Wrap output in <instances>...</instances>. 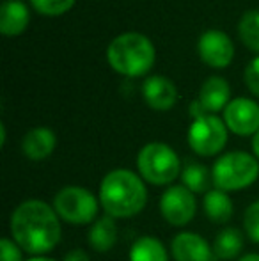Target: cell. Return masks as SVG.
I'll use <instances>...</instances> for the list:
<instances>
[{"mask_svg": "<svg viewBox=\"0 0 259 261\" xmlns=\"http://www.w3.org/2000/svg\"><path fill=\"white\" fill-rule=\"evenodd\" d=\"M31 6L45 16H63L71 7L75 6L76 0H28Z\"/></svg>", "mask_w": 259, "mask_h": 261, "instance_id": "22", "label": "cell"}, {"mask_svg": "<svg viewBox=\"0 0 259 261\" xmlns=\"http://www.w3.org/2000/svg\"><path fill=\"white\" fill-rule=\"evenodd\" d=\"M98 203L96 196L91 190L78 185L63 187L53 197V210L63 220L69 224H82L94 222L98 217Z\"/></svg>", "mask_w": 259, "mask_h": 261, "instance_id": "6", "label": "cell"}, {"mask_svg": "<svg viewBox=\"0 0 259 261\" xmlns=\"http://www.w3.org/2000/svg\"><path fill=\"white\" fill-rule=\"evenodd\" d=\"M227 142V126L215 114L194 119L188 128V146L199 156H213Z\"/></svg>", "mask_w": 259, "mask_h": 261, "instance_id": "7", "label": "cell"}, {"mask_svg": "<svg viewBox=\"0 0 259 261\" xmlns=\"http://www.w3.org/2000/svg\"><path fill=\"white\" fill-rule=\"evenodd\" d=\"M130 261H169V254L158 238L142 237L131 245Z\"/></svg>", "mask_w": 259, "mask_h": 261, "instance_id": "19", "label": "cell"}, {"mask_svg": "<svg viewBox=\"0 0 259 261\" xmlns=\"http://www.w3.org/2000/svg\"><path fill=\"white\" fill-rule=\"evenodd\" d=\"M245 84L254 96L259 98V55L249 62L245 69Z\"/></svg>", "mask_w": 259, "mask_h": 261, "instance_id": "25", "label": "cell"}, {"mask_svg": "<svg viewBox=\"0 0 259 261\" xmlns=\"http://www.w3.org/2000/svg\"><path fill=\"white\" fill-rule=\"evenodd\" d=\"M243 229L254 244H259V201L252 203L243 215Z\"/></svg>", "mask_w": 259, "mask_h": 261, "instance_id": "23", "label": "cell"}, {"mask_svg": "<svg viewBox=\"0 0 259 261\" xmlns=\"http://www.w3.org/2000/svg\"><path fill=\"white\" fill-rule=\"evenodd\" d=\"M238 36L247 48L259 54V9L243 14L238 23Z\"/></svg>", "mask_w": 259, "mask_h": 261, "instance_id": "21", "label": "cell"}, {"mask_svg": "<svg viewBox=\"0 0 259 261\" xmlns=\"http://www.w3.org/2000/svg\"><path fill=\"white\" fill-rule=\"evenodd\" d=\"M57 146V137L50 128L38 126L28 130L21 141V151L27 158L34 162H41L53 153Z\"/></svg>", "mask_w": 259, "mask_h": 261, "instance_id": "13", "label": "cell"}, {"mask_svg": "<svg viewBox=\"0 0 259 261\" xmlns=\"http://www.w3.org/2000/svg\"><path fill=\"white\" fill-rule=\"evenodd\" d=\"M142 96H144L146 103L151 107L153 110L165 112V110H170L176 105L178 89L170 79L162 75H155L149 76L142 84Z\"/></svg>", "mask_w": 259, "mask_h": 261, "instance_id": "11", "label": "cell"}, {"mask_svg": "<svg viewBox=\"0 0 259 261\" xmlns=\"http://www.w3.org/2000/svg\"><path fill=\"white\" fill-rule=\"evenodd\" d=\"M242 249H243V237L240 233V229H236V227L222 229L213 242V254L218 259L227 261V259L238 258Z\"/></svg>", "mask_w": 259, "mask_h": 261, "instance_id": "18", "label": "cell"}, {"mask_svg": "<svg viewBox=\"0 0 259 261\" xmlns=\"http://www.w3.org/2000/svg\"><path fill=\"white\" fill-rule=\"evenodd\" d=\"M252 151H254V156L259 160V132L254 135V139H252Z\"/></svg>", "mask_w": 259, "mask_h": 261, "instance_id": "27", "label": "cell"}, {"mask_svg": "<svg viewBox=\"0 0 259 261\" xmlns=\"http://www.w3.org/2000/svg\"><path fill=\"white\" fill-rule=\"evenodd\" d=\"M31 14L21 0H4L0 6V32L4 36H18L28 27Z\"/></svg>", "mask_w": 259, "mask_h": 261, "instance_id": "15", "label": "cell"}, {"mask_svg": "<svg viewBox=\"0 0 259 261\" xmlns=\"http://www.w3.org/2000/svg\"><path fill=\"white\" fill-rule=\"evenodd\" d=\"M100 203L105 213L114 219H128L144 210L148 189L140 174L130 169H114L101 179Z\"/></svg>", "mask_w": 259, "mask_h": 261, "instance_id": "2", "label": "cell"}, {"mask_svg": "<svg viewBox=\"0 0 259 261\" xmlns=\"http://www.w3.org/2000/svg\"><path fill=\"white\" fill-rule=\"evenodd\" d=\"M197 52L204 64L215 69H224L235 57V45L231 38L222 31H206L199 38Z\"/></svg>", "mask_w": 259, "mask_h": 261, "instance_id": "10", "label": "cell"}, {"mask_svg": "<svg viewBox=\"0 0 259 261\" xmlns=\"http://www.w3.org/2000/svg\"><path fill=\"white\" fill-rule=\"evenodd\" d=\"M137 169L140 178L151 185H170L181 174V162L169 144L149 142L138 151Z\"/></svg>", "mask_w": 259, "mask_h": 261, "instance_id": "5", "label": "cell"}, {"mask_svg": "<svg viewBox=\"0 0 259 261\" xmlns=\"http://www.w3.org/2000/svg\"><path fill=\"white\" fill-rule=\"evenodd\" d=\"M229 98H231V87H229L227 80L222 76H210L200 87L197 100L206 110V114H215L229 105L231 101Z\"/></svg>", "mask_w": 259, "mask_h": 261, "instance_id": "14", "label": "cell"}, {"mask_svg": "<svg viewBox=\"0 0 259 261\" xmlns=\"http://www.w3.org/2000/svg\"><path fill=\"white\" fill-rule=\"evenodd\" d=\"M174 261H213V249L203 237L190 231L176 234L170 244Z\"/></svg>", "mask_w": 259, "mask_h": 261, "instance_id": "12", "label": "cell"}, {"mask_svg": "<svg viewBox=\"0 0 259 261\" xmlns=\"http://www.w3.org/2000/svg\"><path fill=\"white\" fill-rule=\"evenodd\" d=\"M107 61L119 75L135 79L151 71L156 61V50L148 36L125 32L110 41L107 48Z\"/></svg>", "mask_w": 259, "mask_h": 261, "instance_id": "3", "label": "cell"}, {"mask_svg": "<svg viewBox=\"0 0 259 261\" xmlns=\"http://www.w3.org/2000/svg\"><path fill=\"white\" fill-rule=\"evenodd\" d=\"M181 181L188 190H192L194 194L200 192H210V187L213 183V176L211 172L204 167L203 164H188L187 167L181 171Z\"/></svg>", "mask_w": 259, "mask_h": 261, "instance_id": "20", "label": "cell"}, {"mask_svg": "<svg viewBox=\"0 0 259 261\" xmlns=\"http://www.w3.org/2000/svg\"><path fill=\"white\" fill-rule=\"evenodd\" d=\"M203 204L206 217L215 224H225L235 213L231 197L227 196V192L218 189H211L210 192H206Z\"/></svg>", "mask_w": 259, "mask_h": 261, "instance_id": "17", "label": "cell"}, {"mask_svg": "<svg viewBox=\"0 0 259 261\" xmlns=\"http://www.w3.org/2000/svg\"><path fill=\"white\" fill-rule=\"evenodd\" d=\"M0 144H6V124H0Z\"/></svg>", "mask_w": 259, "mask_h": 261, "instance_id": "28", "label": "cell"}, {"mask_svg": "<svg viewBox=\"0 0 259 261\" xmlns=\"http://www.w3.org/2000/svg\"><path fill=\"white\" fill-rule=\"evenodd\" d=\"M64 261H91V259H89V256L85 254V251L75 249V251L68 252V254L64 256Z\"/></svg>", "mask_w": 259, "mask_h": 261, "instance_id": "26", "label": "cell"}, {"mask_svg": "<svg viewBox=\"0 0 259 261\" xmlns=\"http://www.w3.org/2000/svg\"><path fill=\"white\" fill-rule=\"evenodd\" d=\"M160 212L162 217L170 226H187L195 217L197 201L192 190L185 185H172L162 194L160 199Z\"/></svg>", "mask_w": 259, "mask_h": 261, "instance_id": "8", "label": "cell"}, {"mask_svg": "<svg viewBox=\"0 0 259 261\" xmlns=\"http://www.w3.org/2000/svg\"><path fill=\"white\" fill-rule=\"evenodd\" d=\"M238 261H259V254H247Z\"/></svg>", "mask_w": 259, "mask_h": 261, "instance_id": "29", "label": "cell"}, {"mask_svg": "<svg viewBox=\"0 0 259 261\" xmlns=\"http://www.w3.org/2000/svg\"><path fill=\"white\" fill-rule=\"evenodd\" d=\"M21 247L11 238L0 240V261H21Z\"/></svg>", "mask_w": 259, "mask_h": 261, "instance_id": "24", "label": "cell"}, {"mask_svg": "<svg viewBox=\"0 0 259 261\" xmlns=\"http://www.w3.org/2000/svg\"><path fill=\"white\" fill-rule=\"evenodd\" d=\"M224 123L236 135H256L259 132V105L250 98H235L224 109Z\"/></svg>", "mask_w": 259, "mask_h": 261, "instance_id": "9", "label": "cell"}, {"mask_svg": "<svg viewBox=\"0 0 259 261\" xmlns=\"http://www.w3.org/2000/svg\"><path fill=\"white\" fill-rule=\"evenodd\" d=\"M27 261H55V259L45 258V256H34V258H31V259H27Z\"/></svg>", "mask_w": 259, "mask_h": 261, "instance_id": "30", "label": "cell"}, {"mask_svg": "<svg viewBox=\"0 0 259 261\" xmlns=\"http://www.w3.org/2000/svg\"><path fill=\"white\" fill-rule=\"evenodd\" d=\"M213 185L224 192H236L250 187L259 176V160L250 153L231 151L215 162Z\"/></svg>", "mask_w": 259, "mask_h": 261, "instance_id": "4", "label": "cell"}, {"mask_svg": "<svg viewBox=\"0 0 259 261\" xmlns=\"http://www.w3.org/2000/svg\"><path fill=\"white\" fill-rule=\"evenodd\" d=\"M118 242V226H116L114 217L107 215L94 220L93 227L89 231V244L94 251L98 252H107Z\"/></svg>", "mask_w": 259, "mask_h": 261, "instance_id": "16", "label": "cell"}, {"mask_svg": "<svg viewBox=\"0 0 259 261\" xmlns=\"http://www.w3.org/2000/svg\"><path fill=\"white\" fill-rule=\"evenodd\" d=\"M13 240L31 254H46L61 242V217L41 199H27L11 213Z\"/></svg>", "mask_w": 259, "mask_h": 261, "instance_id": "1", "label": "cell"}]
</instances>
